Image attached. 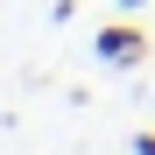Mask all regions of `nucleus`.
<instances>
[{"instance_id": "7ed1b4c3", "label": "nucleus", "mask_w": 155, "mask_h": 155, "mask_svg": "<svg viewBox=\"0 0 155 155\" xmlns=\"http://www.w3.org/2000/svg\"><path fill=\"white\" fill-rule=\"evenodd\" d=\"M127 7H141V0H127Z\"/></svg>"}, {"instance_id": "f257e3e1", "label": "nucleus", "mask_w": 155, "mask_h": 155, "mask_svg": "<svg viewBox=\"0 0 155 155\" xmlns=\"http://www.w3.org/2000/svg\"><path fill=\"white\" fill-rule=\"evenodd\" d=\"M99 57H113V64H134V57H141V35H134V28H106V35H99Z\"/></svg>"}, {"instance_id": "f03ea898", "label": "nucleus", "mask_w": 155, "mask_h": 155, "mask_svg": "<svg viewBox=\"0 0 155 155\" xmlns=\"http://www.w3.org/2000/svg\"><path fill=\"white\" fill-rule=\"evenodd\" d=\"M134 148H141V155H155V134H141V141H134Z\"/></svg>"}]
</instances>
